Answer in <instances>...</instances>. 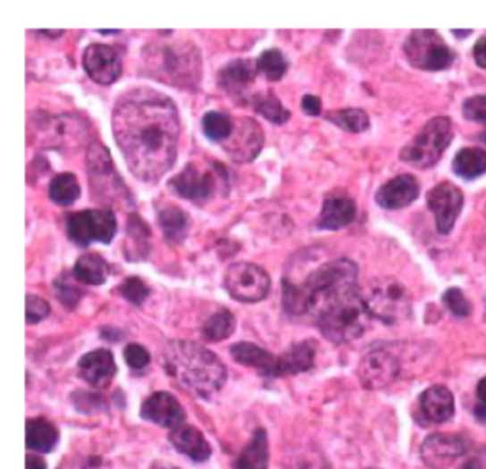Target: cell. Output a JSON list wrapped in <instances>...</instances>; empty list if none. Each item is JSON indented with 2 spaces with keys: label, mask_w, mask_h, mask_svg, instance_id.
<instances>
[{
  "label": "cell",
  "mask_w": 486,
  "mask_h": 469,
  "mask_svg": "<svg viewBox=\"0 0 486 469\" xmlns=\"http://www.w3.org/2000/svg\"><path fill=\"white\" fill-rule=\"evenodd\" d=\"M113 133L130 172L143 183H156L177 160V105L152 88H131L114 105Z\"/></svg>",
  "instance_id": "cell-1"
},
{
  "label": "cell",
  "mask_w": 486,
  "mask_h": 469,
  "mask_svg": "<svg viewBox=\"0 0 486 469\" xmlns=\"http://www.w3.org/2000/svg\"><path fill=\"white\" fill-rule=\"evenodd\" d=\"M357 285L354 261L332 259L312 268L302 280L283 278V308L289 315H314L337 293Z\"/></svg>",
  "instance_id": "cell-2"
},
{
  "label": "cell",
  "mask_w": 486,
  "mask_h": 469,
  "mask_svg": "<svg viewBox=\"0 0 486 469\" xmlns=\"http://www.w3.org/2000/svg\"><path fill=\"white\" fill-rule=\"evenodd\" d=\"M165 374L194 396L209 399L226 382L224 363L202 344L190 340L167 342L162 354Z\"/></svg>",
  "instance_id": "cell-3"
},
{
  "label": "cell",
  "mask_w": 486,
  "mask_h": 469,
  "mask_svg": "<svg viewBox=\"0 0 486 469\" xmlns=\"http://www.w3.org/2000/svg\"><path fill=\"white\" fill-rule=\"evenodd\" d=\"M371 317L363 293L354 285L331 297L315 314V323L327 340L346 344L359 339L367 331Z\"/></svg>",
  "instance_id": "cell-4"
},
{
  "label": "cell",
  "mask_w": 486,
  "mask_h": 469,
  "mask_svg": "<svg viewBox=\"0 0 486 469\" xmlns=\"http://www.w3.org/2000/svg\"><path fill=\"white\" fill-rule=\"evenodd\" d=\"M143 57L152 79L177 88H196L200 84V50L190 42L155 44V46L145 48Z\"/></svg>",
  "instance_id": "cell-5"
},
{
  "label": "cell",
  "mask_w": 486,
  "mask_h": 469,
  "mask_svg": "<svg viewBox=\"0 0 486 469\" xmlns=\"http://www.w3.org/2000/svg\"><path fill=\"white\" fill-rule=\"evenodd\" d=\"M88 175L91 187L89 192L105 205V209H111L113 205H133L131 194L114 170L111 153L99 141L91 143L88 148Z\"/></svg>",
  "instance_id": "cell-6"
},
{
  "label": "cell",
  "mask_w": 486,
  "mask_h": 469,
  "mask_svg": "<svg viewBox=\"0 0 486 469\" xmlns=\"http://www.w3.org/2000/svg\"><path fill=\"white\" fill-rule=\"evenodd\" d=\"M454 138L452 120L437 116L425 124L416 138L401 150V160L420 170L433 168Z\"/></svg>",
  "instance_id": "cell-7"
},
{
  "label": "cell",
  "mask_w": 486,
  "mask_h": 469,
  "mask_svg": "<svg viewBox=\"0 0 486 469\" xmlns=\"http://www.w3.org/2000/svg\"><path fill=\"white\" fill-rule=\"evenodd\" d=\"M364 305L376 320L386 325H395L410 315V295L405 287L393 278H382L371 283L363 293Z\"/></svg>",
  "instance_id": "cell-8"
},
{
  "label": "cell",
  "mask_w": 486,
  "mask_h": 469,
  "mask_svg": "<svg viewBox=\"0 0 486 469\" xmlns=\"http://www.w3.org/2000/svg\"><path fill=\"white\" fill-rule=\"evenodd\" d=\"M403 52L406 62L420 71H445L456 59L443 37L430 29L410 33L403 44Z\"/></svg>",
  "instance_id": "cell-9"
},
{
  "label": "cell",
  "mask_w": 486,
  "mask_h": 469,
  "mask_svg": "<svg viewBox=\"0 0 486 469\" xmlns=\"http://www.w3.org/2000/svg\"><path fill=\"white\" fill-rule=\"evenodd\" d=\"M118 230L113 209H84L67 217V236L79 247H88L94 241L111 244Z\"/></svg>",
  "instance_id": "cell-10"
},
{
  "label": "cell",
  "mask_w": 486,
  "mask_h": 469,
  "mask_svg": "<svg viewBox=\"0 0 486 469\" xmlns=\"http://www.w3.org/2000/svg\"><path fill=\"white\" fill-rule=\"evenodd\" d=\"M270 276L253 263H236L224 272V289L238 302H258L270 293Z\"/></svg>",
  "instance_id": "cell-11"
},
{
  "label": "cell",
  "mask_w": 486,
  "mask_h": 469,
  "mask_svg": "<svg viewBox=\"0 0 486 469\" xmlns=\"http://www.w3.org/2000/svg\"><path fill=\"white\" fill-rule=\"evenodd\" d=\"M401 373V361L398 354H393L388 346L373 348L363 356L357 374L361 384L367 389L388 388Z\"/></svg>",
  "instance_id": "cell-12"
},
{
  "label": "cell",
  "mask_w": 486,
  "mask_h": 469,
  "mask_svg": "<svg viewBox=\"0 0 486 469\" xmlns=\"http://www.w3.org/2000/svg\"><path fill=\"white\" fill-rule=\"evenodd\" d=\"M170 190L177 194L182 200H190L196 204H204L215 194V175L207 170H202L200 165L189 163L185 170L177 173L167 183Z\"/></svg>",
  "instance_id": "cell-13"
},
{
  "label": "cell",
  "mask_w": 486,
  "mask_h": 469,
  "mask_svg": "<svg viewBox=\"0 0 486 469\" xmlns=\"http://www.w3.org/2000/svg\"><path fill=\"white\" fill-rule=\"evenodd\" d=\"M264 145V133L253 118H238L230 139L222 143L226 155L238 163L253 162L261 155Z\"/></svg>",
  "instance_id": "cell-14"
},
{
  "label": "cell",
  "mask_w": 486,
  "mask_h": 469,
  "mask_svg": "<svg viewBox=\"0 0 486 469\" xmlns=\"http://www.w3.org/2000/svg\"><path fill=\"white\" fill-rule=\"evenodd\" d=\"M469 450V441L462 435L433 433L422 445V460L432 469H443L454 464Z\"/></svg>",
  "instance_id": "cell-15"
},
{
  "label": "cell",
  "mask_w": 486,
  "mask_h": 469,
  "mask_svg": "<svg viewBox=\"0 0 486 469\" xmlns=\"http://www.w3.org/2000/svg\"><path fill=\"white\" fill-rule=\"evenodd\" d=\"M428 207L433 211L439 234H448L464 207V194L452 183H440L428 194Z\"/></svg>",
  "instance_id": "cell-16"
},
{
  "label": "cell",
  "mask_w": 486,
  "mask_h": 469,
  "mask_svg": "<svg viewBox=\"0 0 486 469\" xmlns=\"http://www.w3.org/2000/svg\"><path fill=\"white\" fill-rule=\"evenodd\" d=\"M82 65L88 77L101 86L114 84L122 74L120 54L113 46H106V44H91V46H88L82 55Z\"/></svg>",
  "instance_id": "cell-17"
},
{
  "label": "cell",
  "mask_w": 486,
  "mask_h": 469,
  "mask_svg": "<svg viewBox=\"0 0 486 469\" xmlns=\"http://www.w3.org/2000/svg\"><path fill=\"white\" fill-rule=\"evenodd\" d=\"M141 416L156 426L175 430L185 423V408L180 406L175 396L167 391H156L145 399Z\"/></svg>",
  "instance_id": "cell-18"
},
{
  "label": "cell",
  "mask_w": 486,
  "mask_h": 469,
  "mask_svg": "<svg viewBox=\"0 0 486 469\" xmlns=\"http://www.w3.org/2000/svg\"><path fill=\"white\" fill-rule=\"evenodd\" d=\"M79 374L91 388H106L116 374V361L109 350H94L79 361Z\"/></svg>",
  "instance_id": "cell-19"
},
{
  "label": "cell",
  "mask_w": 486,
  "mask_h": 469,
  "mask_svg": "<svg viewBox=\"0 0 486 469\" xmlns=\"http://www.w3.org/2000/svg\"><path fill=\"white\" fill-rule=\"evenodd\" d=\"M420 196V185L413 175H399L376 192V204L384 209L395 211L413 204Z\"/></svg>",
  "instance_id": "cell-20"
},
{
  "label": "cell",
  "mask_w": 486,
  "mask_h": 469,
  "mask_svg": "<svg viewBox=\"0 0 486 469\" xmlns=\"http://www.w3.org/2000/svg\"><path fill=\"white\" fill-rule=\"evenodd\" d=\"M356 202L349 196H346L344 192H332L323 202L322 214H319L317 219V229L340 230L356 219Z\"/></svg>",
  "instance_id": "cell-21"
},
{
  "label": "cell",
  "mask_w": 486,
  "mask_h": 469,
  "mask_svg": "<svg viewBox=\"0 0 486 469\" xmlns=\"http://www.w3.org/2000/svg\"><path fill=\"white\" fill-rule=\"evenodd\" d=\"M256 63L249 62V59H236V62L224 65L219 71V86L224 92L238 99L243 97L247 92V88L253 84L255 77H256Z\"/></svg>",
  "instance_id": "cell-22"
},
{
  "label": "cell",
  "mask_w": 486,
  "mask_h": 469,
  "mask_svg": "<svg viewBox=\"0 0 486 469\" xmlns=\"http://www.w3.org/2000/svg\"><path fill=\"white\" fill-rule=\"evenodd\" d=\"M314 361H315V342L314 340L298 342L289 348L287 352L278 356L276 369H273V378L306 373L314 367Z\"/></svg>",
  "instance_id": "cell-23"
},
{
  "label": "cell",
  "mask_w": 486,
  "mask_h": 469,
  "mask_svg": "<svg viewBox=\"0 0 486 469\" xmlns=\"http://www.w3.org/2000/svg\"><path fill=\"white\" fill-rule=\"evenodd\" d=\"M420 413L430 423H443L454 416V396L445 386H432L420 396Z\"/></svg>",
  "instance_id": "cell-24"
},
{
  "label": "cell",
  "mask_w": 486,
  "mask_h": 469,
  "mask_svg": "<svg viewBox=\"0 0 486 469\" xmlns=\"http://www.w3.org/2000/svg\"><path fill=\"white\" fill-rule=\"evenodd\" d=\"M170 441L180 454H185L194 462H205L211 456V447L205 441L204 433L192 426H187V423L172 430Z\"/></svg>",
  "instance_id": "cell-25"
},
{
  "label": "cell",
  "mask_w": 486,
  "mask_h": 469,
  "mask_svg": "<svg viewBox=\"0 0 486 469\" xmlns=\"http://www.w3.org/2000/svg\"><path fill=\"white\" fill-rule=\"evenodd\" d=\"M230 356L239 365L253 367L258 371V374L273 378V369H276L278 356H272L270 352L263 350L261 346L251 342H238L230 348Z\"/></svg>",
  "instance_id": "cell-26"
},
{
  "label": "cell",
  "mask_w": 486,
  "mask_h": 469,
  "mask_svg": "<svg viewBox=\"0 0 486 469\" xmlns=\"http://www.w3.org/2000/svg\"><path fill=\"white\" fill-rule=\"evenodd\" d=\"M268 435L264 430H256L247 447L234 460V469H268Z\"/></svg>",
  "instance_id": "cell-27"
},
{
  "label": "cell",
  "mask_w": 486,
  "mask_h": 469,
  "mask_svg": "<svg viewBox=\"0 0 486 469\" xmlns=\"http://www.w3.org/2000/svg\"><path fill=\"white\" fill-rule=\"evenodd\" d=\"M59 441L57 428L46 418L27 420V447L37 452H52Z\"/></svg>",
  "instance_id": "cell-28"
},
{
  "label": "cell",
  "mask_w": 486,
  "mask_h": 469,
  "mask_svg": "<svg viewBox=\"0 0 486 469\" xmlns=\"http://www.w3.org/2000/svg\"><path fill=\"white\" fill-rule=\"evenodd\" d=\"M158 222L165 239L170 241V244H179V241L185 239L190 224L187 211H182L177 205L162 207L158 211Z\"/></svg>",
  "instance_id": "cell-29"
},
{
  "label": "cell",
  "mask_w": 486,
  "mask_h": 469,
  "mask_svg": "<svg viewBox=\"0 0 486 469\" xmlns=\"http://www.w3.org/2000/svg\"><path fill=\"white\" fill-rule=\"evenodd\" d=\"M109 272H111L109 264H106V261L103 259L101 255L86 253L80 256L79 261H76L72 274L76 280L82 281V283L103 285L106 281V278H109Z\"/></svg>",
  "instance_id": "cell-30"
},
{
  "label": "cell",
  "mask_w": 486,
  "mask_h": 469,
  "mask_svg": "<svg viewBox=\"0 0 486 469\" xmlns=\"http://www.w3.org/2000/svg\"><path fill=\"white\" fill-rule=\"evenodd\" d=\"M452 170L458 177L473 180L486 173V153L479 147L462 148L452 162Z\"/></svg>",
  "instance_id": "cell-31"
},
{
  "label": "cell",
  "mask_w": 486,
  "mask_h": 469,
  "mask_svg": "<svg viewBox=\"0 0 486 469\" xmlns=\"http://www.w3.org/2000/svg\"><path fill=\"white\" fill-rule=\"evenodd\" d=\"M251 105L258 114L264 116L268 122L276 124V126L285 124L287 120L291 118V113L283 107L281 101L276 97V94L270 92V89H266V92H263V94H255L251 97Z\"/></svg>",
  "instance_id": "cell-32"
},
{
  "label": "cell",
  "mask_w": 486,
  "mask_h": 469,
  "mask_svg": "<svg viewBox=\"0 0 486 469\" xmlns=\"http://www.w3.org/2000/svg\"><path fill=\"white\" fill-rule=\"evenodd\" d=\"M202 130L213 143H226L234 131V120L226 113L211 111L202 118Z\"/></svg>",
  "instance_id": "cell-33"
},
{
  "label": "cell",
  "mask_w": 486,
  "mask_h": 469,
  "mask_svg": "<svg viewBox=\"0 0 486 469\" xmlns=\"http://www.w3.org/2000/svg\"><path fill=\"white\" fill-rule=\"evenodd\" d=\"M48 194L52 202L59 205H71L79 200L80 196L79 179H76L72 173H59L52 179Z\"/></svg>",
  "instance_id": "cell-34"
},
{
  "label": "cell",
  "mask_w": 486,
  "mask_h": 469,
  "mask_svg": "<svg viewBox=\"0 0 486 469\" xmlns=\"http://www.w3.org/2000/svg\"><path fill=\"white\" fill-rule=\"evenodd\" d=\"M331 124L339 126L344 131L349 133H363L367 131L371 126L369 114L363 109H340V111H331L325 114Z\"/></svg>",
  "instance_id": "cell-35"
},
{
  "label": "cell",
  "mask_w": 486,
  "mask_h": 469,
  "mask_svg": "<svg viewBox=\"0 0 486 469\" xmlns=\"http://www.w3.org/2000/svg\"><path fill=\"white\" fill-rule=\"evenodd\" d=\"M234 329H236L234 315L228 310L221 308L217 314H213L205 322V325L202 329V335L209 342H221V340L230 337Z\"/></svg>",
  "instance_id": "cell-36"
},
{
  "label": "cell",
  "mask_w": 486,
  "mask_h": 469,
  "mask_svg": "<svg viewBox=\"0 0 486 469\" xmlns=\"http://www.w3.org/2000/svg\"><path fill=\"white\" fill-rule=\"evenodd\" d=\"M256 71L263 74V77L268 82H278L285 77V72L289 69V63L285 55L280 50H266L261 54V57L256 59Z\"/></svg>",
  "instance_id": "cell-37"
},
{
  "label": "cell",
  "mask_w": 486,
  "mask_h": 469,
  "mask_svg": "<svg viewBox=\"0 0 486 469\" xmlns=\"http://www.w3.org/2000/svg\"><path fill=\"white\" fill-rule=\"evenodd\" d=\"M116 293H120V297H124L126 300H130L131 305H143V302L147 300L148 297V287L147 283L141 280V278H135V276H130L126 278L124 281H122L118 287H116Z\"/></svg>",
  "instance_id": "cell-38"
},
{
  "label": "cell",
  "mask_w": 486,
  "mask_h": 469,
  "mask_svg": "<svg viewBox=\"0 0 486 469\" xmlns=\"http://www.w3.org/2000/svg\"><path fill=\"white\" fill-rule=\"evenodd\" d=\"M148 226L143 222V219L139 215H131L130 217V224H128V241H133L135 247V259H139V253L143 251V255L147 256L148 253Z\"/></svg>",
  "instance_id": "cell-39"
},
{
  "label": "cell",
  "mask_w": 486,
  "mask_h": 469,
  "mask_svg": "<svg viewBox=\"0 0 486 469\" xmlns=\"http://www.w3.org/2000/svg\"><path fill=\"white\" fill-rule=\"evenodd\" d=\"M445 306L454 314L456 317H467L471 314V302L464 297V293L458 289V287H452V289H447L443 295Z\"/></svg>",
  "instance_id": "cell-40"
},
{
  "label": "cell",
  "mask_w": 486,
  "mask_h": 469,
  "mask_svg": "<svg viewBox=\"0 0 486 469\" xmlns=\"http://www.w3.org/2000/svg\"><path fill=\"white\" fill-rule=\"evenodd\" d=\"M462 111H464V116L471 120V122L486 126V94L465 99Z\"/></svg>",
  "instance_id": "cell-41"
},
{
  "label": "cell",
  "mask_w": 486,
  "mask_h": 469,
  "mask_svg": "<svg viewBox=\"0 0 486 469\" xmlns=\"http://www.w3.org/2000/svg\"><path fill=\"white\" fill-rule=\"evenodd\" d=\"M50 305L44 298L37 295H27V323L35 325L42 322L44 317H48Z\"/></svg>",
  "instance_id": "cell-42"
},
{
  "label": "cell",
  "mask_w": 486,
  "mask_h": 469,
  "mask_svg": "<svg viewBox=\"0 0 486 469\" xmlns=\"http://www.w3.org/2000/svg\"><path fill=\"white\" fill-rule=\"evenodd\" d=\"M124 359L133 371H141L150 363V354L141 344H128L124 350Z\"/></svg>",
  "instance_id": "cell-43"
},
{
  "label": "cell",
  "mask_w": 486,
  "mask_h": 469,
  "mask_svg": "<svg viewBox=\"0 0 486 469\" xmlns=\"http://www.w3.org/2000/svg\"><path fill=\"white\" fill-rule=\"evenodd\" d=\"M55 293H57L59 302H63L67 308H74L76 302L80 300V291L61 278L55 281Z\"/></svg>",
  "instance_id": "cell-44"
},
{
  "label": "cell",
  "mask_w": 486,
  "mask_h": 469,
  "mask_svg": "<svg viewBox=\"0 0 486 469\" xmlns=\"http://www.w3.org/2000/svg\"><path fill=\"white\" fill-rule=\"evenodd\" d=\"M59 469H105L101 458H74L65 462Z\"/></svg>",
  "instance_id": "cell-45"
},
{
  "label": "cell",
  "mask_w": 486,
  "mask_h": 469,
  "mask_svg": "<svg viewBox=\"0 0 486 469\" xmlns=\"http://www.w3.org/2000/svg\"><path fill=\"white\" fill-rule=\"evenodd\" d=\"M300 107H302V111L306 113L308 116H319V114H322V99L308 94V96L302 97Z\"/></svg>",
  "instance_id": "cell-46"
},
{
  "label": "cell",
  "mask_w": 486,
  "mask_h": 469,
  "mask_svg": "<svg viewBox=\"0 0 486 469\" xmlns=\"http://www.w3.org/2000/svg\"><path fill=\"white\" fill-rule=\"evenodd\" d=\"M473 57H475V62H477L479 67L486 69V35L477 40L475 48H473Z\"/></svg>",
  "instance_id": "cell-47"
},
{
  "label": "cell",
  "mask_w": 486,
  "mask_h": 469,
  "mask_svg": "<svg viewBox=\"0 0 486 469\" xmlns=\"http://www.w3.org/2000/svg\"><path fill=\"white\" fill-rule=\"evenodd\" d=\"M27 469H46V462L38 456H27Z\"/></svg>",
  "instance_id": "cell-48"
},
{
  "label": "cell",
  "mask_w": 486,
  "mask_h": 469,
  "mask_svg": "<svg viewBox=\"0 0 486 469\" xmlns=\"http://www.w3.org/2000/svg\"><path fill=\"white\" fill-rule=\"evenodd\" d=\"M477 398H479V405L486 406V376L479 382L477 386Z\"/></svg>",
  "instance_id": "cell-49"
},
{
  "label": "cell",
  "mask_w": 486,
  "mask_h": 469,
  "mask_svg": "<svg viewBox=\"0 0 486 469\" xmlns=\"http://www.w3.org/2000/svg\"><path fill=\"white\" fill-rule=\"evenodd\" d=\"M460 469H484V465L481 464L479 458H473V460H467Z\"/></svg>",
  "instance_id": "cell-50"
},
{
  "label": "cell",
  "mask_w": 486,
  "mask_h": 469,
  "mask_svg": "<svg viewBox=\"0 0 486 469\" xmlns=\"http://www.w3.org/2000/svg\"><path fill=\"white\" fill-rule=\"evenodd\" d=\"M475 415H477V418H479L481 422H484V423H486V406L477 405V408H475Z\"/></svg>",
  "instance_id": "cell-51"
},
{
  "label": "cell",
  "mask_w": 486,
  "mask_h": 469,
  "mask_svg": "<svg viewBox=\"0 0 486 469\" xmlns=\"http://www.w3.org/2000/svg\"><path fill=\"white\" fill-rule=\"evenodd\" d=\"M471 33H473V31H471V29H467V31H458V29H454V31H452V35L460 37V38H464V37H467V35H471Z\"/></svg>",
  "instance_id": "cell-52"
},
{
  "label": "cell",
  "mask_w": 486,
  "mask_h": 469,
  "mask_svg": "<svg viewBox=\"0 0 486 469\" xmlns=\"http://www.w3.org/2000/svg\"><path fill=\"white\" fill-rule=\"evenodd\" d=\"M97 33H101V35H118L120 31H116V29H99Z\"/></svg>",
  "instance_id": "cell-53"
},
{
  "label": "cell",
  "mask_w": 486,
  "mask_h": 469,
  "mask_svg": "<svg viewBox=\"0 0 486 469\" xmlns=\"http://www.w3.org/2000/svg\"><path fill=\"white\" fill-rule=\"evenodd\" d=\"M38 35H48V37H61L63 35V31H38Z\"/></svg>",
  "instance_id": "cell-54"
},
{
  "label": "cell",
  "mask_w": 486,
  "mask_h": 469,
  "mask_svg": "<svg viewBox=\"0 0 486 469\" xmlns=\"http://www.w3.org/2000/svg\"><path fill=\"white\" fill-rule=\"evenodd\" d=\"M152 469H179V467H173V465H170V464H156Z\"/></svg>",
  "instance_id": "cell-55"
}]
</instances>
